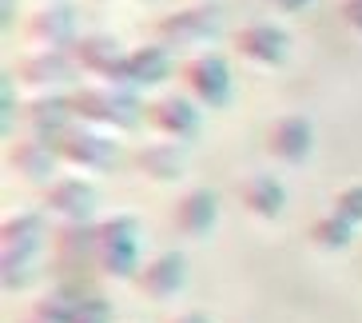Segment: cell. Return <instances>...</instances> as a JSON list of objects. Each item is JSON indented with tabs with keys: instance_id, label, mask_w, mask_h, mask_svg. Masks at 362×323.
<instances>
[{
	"instance_id": "1",
	"label": "cell",
	"mask_w": 362,
	"mask_h": 323,
	"mask_svg": "<svg viewBox=\"0 0 362 323\" xmlns=\"http://www.w3.org/2000/svg\"><path fill=\"white\" fill-rule=\"evenodd\" d=\"M44 215L40 212H8L0 224V276L4 288H24L33 280L36 256L44 248Z\"/></svg>"
},
{
	"instance_id": "2",
	"label": "cell",
	"mask_w": 362,
	"mask_h": 323,
	"mask_svg": "<svg viewBox=\"0 0 362 323\" xmlns=\"http://www.w3.org/2000/svg\"><path fill=\"white\" fill-rule=\"evenodd\" d=\"M72 112L84 120L88 128H107V132H132L144 116L139 100L128 88L116 84H88L72 96Z\"/></svg>"
},
{
	"instance_id": "3",
	"label": "cell",
	"mask_w": 362,
	"mask_h": 323,
	"mask_svg": "<svg viewBox=\"0 0 362 323\" xmlns=\"http://www.w3.org/2000/svg\"><path fill=\"white\" fill-rule=\"evenodd\" d=\"M96 268L107 280H132L139 276V220L128 212L107 215L96 224Z\"/></svg>"
},
{
	"instance_id": "4",
	"label": "cell",
	"mask_w": 362,
	"mask_h": 323,
	"mask_svg": "<svg viewBox=\"0 0 362 323\" xmlns=\"http://www.w3.org/2000/svg\"><path fill=\"white\" fill-rule=\"evenodd\" d=\"M24 40L36 44V52H72L80 33H76V12L68 0H48L28 16Z\"/></svg>"
},
{
	"instance_id": "5",
	"label": "cell",
	"mask_w": 362,
	"mask_h": 323,
	"mask_svg": "<svg viewBox=\"0 0 362 323\" xmlns=\"http://www.w3.org/2000/svg\"><path fill=\"white\" fill-rule=\"evenodd\" d=\"M72 60L80 68H88L92 76H104V84L132 88L128 84V52L119 48L116 36H107V33L80 36V40H76V48H72Z\"/></svg>"
},
{
	"instance_id": "6",
	"label": "cell",
	"mask_w": 362,
	"mask_h": 323,
	"mask_svg": "<svg viewBox=\"0 0 362 323\" xmlns=\"http://www.w3.org/2000/svg\"><path fill=\"white\" fill-rule=\"evenodd\" d=\"M183 84L203 108H223L231 100V72L219 52H195L183 64Z\"/></svg>"
},
{
	"instance_id": "7",
	"label": "cell",
	"mask_w": 362,
	"mask_h": 323,
	"mask_svg": "<svg viewBox=\"0 0 362 323\" xmlns=\"http://www.w3.org/2000/svg\"><path fill=\"white\" fill-rule=\"evenodd\" d=\"M219 24H223L219 4H187V8L168 12L156 24V36L160 44H203L219 33Z\"/></svg>"
},
{
	"instance_id": "8",
	"label": "cell",
	"mask_w": 362,
	"mask_h": 323,
	"mask_svg": "<svg viewBox=\"0 0 362 323\" xmlns=\"http://www.w3.org/2000/svg\"><path fill=\"white\" fill-rule=\"evenodd\" d=\"M235 52L243 56L247 64L279 68L291 52V36H287V28H279L271 21H251L235 33Z\"/></svg>"
},
{
	"instance_id": "9",
	"label": "cell",
	"mask_w": 362,
	"mask_h": 323,
	"mask_svg": "<svg viewBox=\"0 0 362 323\" xmlns=\"http://www.w3.org/2000/svg\"><path fill=\"white\" fill-rule=\"evenodd\" d=\"M60 160L72 164V168H88V172H100L116 160V140H107L100 128H84V124H72V128L52 140Z\"/></svg>"
},
{
	"instance_id": "10",
	"label": "cell",
	"mask_w": 362,
	"mask_h": 323,
	"mask_svg": "<svg viewBox=\"0 0 362 323\" xmlns=\"http://www.w3.org/2000/svg\"><path fill=\"white\" fill-rule=\"evenodd\" d=\"M44 208L52 215H60L64 224H84L92 215V208H96V183L80 180V176H60V180L48 183Z\"/></svg>"
},
{
	"instance_id": "11",
	"label": "cell",
	"mask_w": 362,
	"mask_h": 323,
	"mask_svg": "<svg viewBox=\"0 0 362 323\" xmlns=\"http://www.w3.org/2000/svg\"><path fill=\"white\" fill-rule=\"evenodd\" d=\"M315 148V128H310L307 116H279L271 128H267V152L275 156L279 164H303Z\"/></svg>"
},
{
	"instance_id": "12",
	"label": "cell",
	"mask_w": 362,
	"mask_h": 323,
	"mask_svg": "<svg viewBox=\"0 0 362 323\" xmlns=\"http://www.w3.org/2000/svg\"><path fill=\"white\" fill-rule=\"evenodd\" d=\"M4 164H8L21 180H33L36 183V180H48V176L56 172L60 152H56L52 140H44V136H24V140H12L8 144Z\"/></svg>"
},
{
	"instance_id": "13",
	"label": "cell",
	"mask_w": 362,
	"mask_h": 323,
	"mask_svg": "<svg viewBox=\"0 0 362 323\" xmlns=\"http://www.w3.org/2000/svg\"><path fill=\"white\" fill-rule=\"evenodd\" d=\"M183 280H187V259H183V251H160V256L148 259L136 276L139 291H144L148 300H171V295L183 288Z\"/></svg>"
},
{
	"instance_id": "14",
	"label": "cell",
	"mask_w": 362,
	"mask_h": 323,
	"mask_svg": "<svg viewBox=\"0 0 362 323\" xmlns=\"http://www.w3.org/2000/svg\"><path fill=\"white\" fill-rule=\"evenodd\" d=\"M215 220H219V200H215V192H207V188H187V192L175 200V208H171V224L192 239L207 236L215 227Z\"/></svg>"
},
{
	"instance_id": "15",
	"label": "cell",
	"mask_w": 362,
	"mask_h": 323,
	"mask_svg": "<svg viewBox=\"0 0 362 323\" xmlns=\"http://www.w3.org/2000/svg\"><path fill=\"white\" fill-rule=\"evenodd\" d=\"M72 64L76 60L68 52H28L16 64V80L24 88H33L36 96H44V92H52L56 84H64L72 76Z\"/></svg>"
},
{
	"instance_id": "16",
	"label": "cell",
	"mask_w": 362,
	"mask_h": 323,
	"mask_svg": "<svg viewBox=\"0 0 362 323\" xmlns=\"http://www.w3.org/2000/svg\"><path fill=\"white\" fill-rule=\"evenodd\" d=\"M72 100L64 96H52V92H44V96H33L24 104V120H28V128L33 136H44V140H60L68 128H72Z\"/></svg>"
},
{
	"instance_id": "17",
	"label": "cell",
	"mask_w": 362,
	"mask_h": 323,
	"mask_svg": "<svg viewBox=\"0 0 362 323\" xmlns=\"http://www.w3.org/2000/svg\"><path fill=\"white\" fill-rule=\"evenodd\" d=\"M239 200H243V208L251 215L275 220V215H283L287 188H283V180L271 176V172H251V176H243V183H239Z\"/></svg>"
},
{
	"instance_id": "18",
	"label": "cell",
	"mask_w": 362,
	"mask_h": 323,
	"mask_svg": "<svg viewBox=\"0 0 362 323\" xmlns=\"http://www.w3.org/2000/svg\"><path fill=\"white\" fill-rule=\"evenodd\" d=\"M151 124L171 140H192L199 132V108L183 96H163L151 104Z\"/></svg>"
},
{
	"instance_id": "19",
	"label": "cell",
	"mask_w": 362,
	"mask_h": 323,
	"mask_svg": "<svg viewBox=\"0 0 362 323\" xmlns=\"http://www.w3.org/2000/svg\"><path fill=\"white\" fill-rule=\"evenodd\" d=\"M136 168L148 176V180H156V183H171V180H180L183 176L187 160H183L180 144L156 140V144H144V148L136 152Z\"/></svg>"
},
{
	"instance_id": "20",
	"label": "cell",
	"mask_w": 362,
	"mask_h": 323,
	"mask_svg": "<svg viewBox=\"0 0 362 323\" xmlns=\"http://www.w3.org/2000/svg\"><path fill=\"white\" fill-rule=\"evenodd\" d=\"M168 72H171L168 44H139L136 52H128V84L132 88H156L168 80Z\"/></svg>"
},
{
	"instance_id": "21",
	"label": "cell",
	"mask_w": 362,
	"mask_h": 323,
	"mask_svg": "<svg viewBox=\"0 0 362 323\" xmlns=\"http://www.w3.org/2000/svg\"><path fill=\"white\" fill-rule=\"evenodd\" d=\"M56 256L64 264H84V259H96V227L92 224H64L52 236Z\"/></svg>"
},
{
	"instance_id": "22",
	"label": "cell",
	"mask_w": 362,
	"mask_h": 323,
	"mask_svg": "<svg viewBox=\"0 0 362 323\" xmlns=\"http://www.w3.org/2000/svg\"><path fill=\"white\" fill-rule=\"evenodd\" d=\"M351 236H354V227L346 224V220H339L334 212L319 215V220L310 224V244L322 248V251H342L346 244H351Z\"/></svg>"
},
{
	"instance_id": "23",
	"label": "cell",
	"mask_w": 362,
	"mask_h": 323,
	"mask_svg": "<svg viewBox=\"0 0 362 323\" xmlns=\"http://www.w3.org/2000/svg\"><path fill=\"white\" fill-rule=\"evenodd\" d=\"M330 212L339 215V220H346V224H362V183H346V188H339L334 192V200H330Z\"/></svg>"
},
{
	"instance_id": "24",
	"label": "cell",
	"mask_w": 362,
	"mask_h": 323,
	"mask_svg": "<svg viewBox=\"0 0 362 323\" xmlns=\"http://www.w3.org/2000/svg\"><path fill=\"white\" fill-rule=\"evenodd\" d=\"M342 21L351 24L354 33H362V0H342Z\"/></svg>"
},
{
	"instance_id": "25",
	"label": "cell",
	"mask_w": 362,
	"mask_h": 323,
	"mask_svg": "<svg viewBox=\"0 0 362 323\" xmlns=\"http://www.w3.org/2000/svg\"><path fill=\"white\" fill-rule=\"evenodd\" d=\"M0 96H4V132H12V116H16V108H12V76H4V84H0Z\"/></svg>"
},
{
	"instance_id": "26",
	"label": "cell",
	"mask_w": 362,
	"mask_h": 323,
	"mask_svg": "<svg viewBox=\"0 0 362 323\" xmlns=\"http://www.w3.org/2000/svg\"><path fill=\"white\" fill-rule=\"evenodd\" d=\"M271 4L283 12H298V8H307V4H315V0H271Z\"/></svg>"
},
{
	"instance_id": "27",
	"label": "cell",
	"mask_w": 362,
	"mask_h": 323,
	"mask_svg": "<svg viewBox=\"0 0 362 323\" xmlns=\"http://www.w3.org/2000/svg\"><path fill=\"white\" fill-rule=\"evenodd\" d=\"M171 323H211V319H207L203 312H180V315H175Z\"/></svg>"
}]
</instances>
